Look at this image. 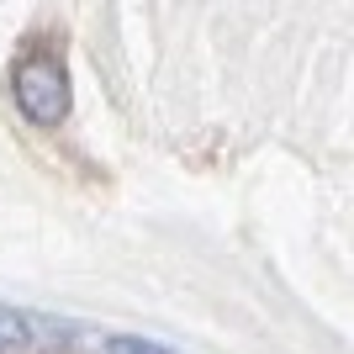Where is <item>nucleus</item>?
Returning a JSON list of instances; mask_svg holds the SVG:
<instances>
[{
  "mask_svg": "<svg viewBox=\"0 0 354 354\" xmlns=\"http://www.w3.org/2000/svg\"><path fill=\"white\" fill-rule=\"evenodd\" d=\"M11 95L21 106V117L37 122V127H59L69 117V69H64V53L53 43H32L11 69Z\"/></svg>",
  "mask_w": 354,
  "mask_h": 354,
  "instance_id": "nucleus-1",
  "label": "nucleus"
},
{
  "mask_svg": "<svg viewBox=\"0 0 354 354\" xmlns=\"http://www.w3.org/2000/svg\"><path fill=\"white\" fill-rule=\"evenodd\" d=\"M27 344V317L16 307H0V354H16Z\"/></svg>",
  "mask_w": 354,
  "mask_h": 354,
  "instance_id": "nucleus-2",
  "label": "nucleus"
},
{
  "mask_svg": "<svg viewBox=\"0 0 354 354\" xmlns=\"http://www.w3.org/2000/svg\"><path fill=\"white\" fill-rule=\"evenodd\" d=\"M106 354H175V349H164V344H153V339H133V333H117V339H106Z\"/></svg>",
  "mask_w": 354,
  "mask_h": 354,
  "instance_id": "nucleus-3",
  "label": "nucleus"
}]
</instances>
